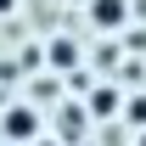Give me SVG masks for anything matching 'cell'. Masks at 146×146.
<instances>
[{"label":"cell","mask_w":146,"mask_h":146,"mask_svg":"<svg viewBox=\"0 0 146 146\" xmlns=\"http://www.w3.org/2000/svg\"><path fill=\"white\" fill-rule=\"evenodd\" d=\"M34 135H45V124H39V112L28 107V101H11V107L0 112V141H11V146H28Z\"/></svg>","instance_id":"6da1fadb"},{"label":"cell","mask_w":146,"mask_h":146,"mask_svg":"<svg viewBox=\"0 0 146 146\" xmlns=\"http://www.w3.org/2000/svg\"><path fill=\"white\" fill-rule=\"evenodd\" d=\"M124 17H129V0H90V23L101 28V34L124 28Z\"/></svg>","instance_id":"7a4b0ae2"},{"label":"cell","mask_w":146,"mask_h":146,"mask_svg":"<svg viewBox=\"0 0 146 146\" xmlns=\"http://www.w3.org/2000/svg\"><path fill=\"white\" fill-rule=\"evenodd\" d=\"M124 107V96L112 90V84H101V90H90V112H101V118H107V112H118Z\"/></svg>","instance_id":"3957f363"},{"label":"cell","mask_w":146,"mask_h":146,"mask_svg":"<svg viewBox=\"0 0 146 146\" xmlns=\"http://www.w3.org/2000/svg\"><path fill=\"white\" fill-rule=\"evenodd\" d=\"M73 56H79L73 39H56V45H51V62H56V68H73Z\"/></svg>","instance_id":"277c9868"},{"label":"cell","mask_w":146,"mask_h":146,"mask_svg":"<svg viewBox=\"0 0 146 146\" xmlns=\"http://www.w3.org/2000/svg\"><path fill=\"white\" fill-rule=\"evenodd\" d=\"M124 118L135 129H146V96H129V101H124Z\"/></svg>","instance_id":"5b68a950"},{"label":"cell","mask_w":146,"mask_h":146,"mask_svg":"<svg viewBox=\"0 0 146 146\" xmlns=\"http://www.w3.org/2000/svg\"><path fill=\"white\" fill-rule=\"evenodd\" d=\"M11 11H17V0H0V17H11Z\"/></svg>","instance_id":"8992f818"},{"label":"cell","mask_w":146,"mask_h":146,"mask_svg":"<svg viewBox=\"0 0 146 146\" xmlns=\"http://www.w3.org/2000/svg\"><path fill=\"white\" fill-rule=\"evenodd\" d=\"M28 146H56V141H45V135H34V141H28Z\"/></svg>","instance_id":"52a82bcc"},{"label":"cell","mask_w":146,"mask_h":146,"mask_svg":"<svg viewBox=\"0 0 146 146\" xmlns=\"http://www.w3.org/2000/svg\"><path fill=\"white\" fill-rule=\"evenodd\" d=\"M141 146H146V129H141Z\"/></svg>","instance_id":"ba28073f"}]
</instances>
